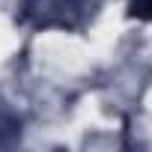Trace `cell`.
I'll return each mask as SVG.
<instances>
[{"label":"cell","instance_id":"cell-1","mask_svg":"<svg viewBox=\"0 0 152 152\" xmlns=\"http://www.w3.org/2000/svg\"><path fill=\"white\" fill-rule=\"evenodd\" d=\"M81 0H24L21 21L33 27H72Z\"/></svg>","mask_w":152,"mask_h":152},{"label":"cell","instance_id":"cell-2","mask_svg":"<svg viewBox=\"0 0 152 152\" xmlns=\"http://www.w3.org/2000/svg\"><path fill=\"white\" fill-rule=\"evenodd\" d=\"M128 15L137 21H152V0H128Z\"/></svg>","mask_w":152,"mask_h":152}]
</instances>
